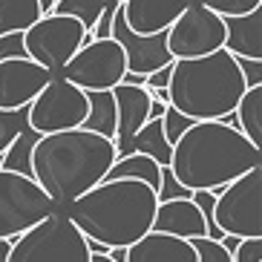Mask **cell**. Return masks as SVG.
I'll return each instance as SVG.
<instances>
[{
  "label": "cell",
  "instance_id": "cell-16",
  "mask_svg": "<svg viewBox=\"0 0 262 262\" xmlns=\"http://www.w3.org/2000/svg\"><path fill=\"white\" fill-rule=\"evenodd\" d=\"M116 98V110H118V127H116V153H121L124 144L136 136L147 124V110H150V95L144 86L136 84H118L110 90Z\"/></svg>",
  "mask_w": 262,
  "mask_h": 262
},
{
  "label": "cell",
  "instance_id": "cell-24",
  "mask_svg": "<svg viewBox=\"0 0 262 262\" xmlns=\"http://www.w3.org/2000/svg\"><path fill=\"white\" fill-rule=\"evenodd\" d=\"M35 141H38V133H32L29 127H24V130H20L15 139L6 144V150H3V162H0V170L29 176V162H32V147H35Z\"/></svg>",
  "mask_w": 262,
  "mask_h": 262
},
{
  "label": "cell",
  "instance_id": "cell-36",
  "mask_svg": "<svg viewBox=\"0 0 262 262\" xmlns=\"http://www.w3.org/2000/svg\"><path fill=\"white\" fill-rule=\"evenodd\" d=\"M52 6H55V0H38L40 15H52Z\"/></svg>",
  "mask_w": 262,
  "mask_h": 262
},
{
  "label": "cell",
  "instance_id": "cell-28",
  "mask_svg": "<svg viewBox=\"0 0 262 262\" xmlns=\"http://www.w3.org/2000/svg\"><path fill=\"white\" fill-rule=\"evenodd\" d=\"M190 124H193L190 118H185L179 110H173V107L167 104V110H164V116H162V130H164V139H167V144H170V147L176 144V141L182 139L187 130H190Z\"/></svg>",
  "mask_w": 262,
  "mask_h": 262
},
{
  "label": "cell",
  "instance_id": "cell-32",
  "mask_svg": "<svg viewBox=\"0 0 262 262\" xmlns=\"http://www.w3.org/2000/svg\"><path fill=\"white\" fill-rule=\"evenodd\" d=\"M239 75L245 78L248 86H259L262 84V61H251V58H236Z\"/></svg>",
  "mask_w": 262,
  "mask_h": 262
},
{
  "label": "cell",
  "instance_id": "cell-9",
  "mask_svg": "<svg viewBox=\"0 0 262 262\" xmlns=\"http://www.w3.org/2000/svg\"><path fill=\"white\" fill-rule=\"evenodd\" d=\"M86 93L63 81L61 75H52L49 84L40 90V95L26 107V127L38 136L78 130L86 118Z\"/></svg>",
  "mask_w": 262,
  "mask_h": 262
},
{
  "label": "cell",
  "instance_id": "cell-4",
  "mask_svg": "<svg viewBox=\"0 0 262 262\" xmlns=\"http://www.w3.org/2000/svg\"><path fill=\"white\" fill-rule=\"evenodd\" d=\"M245 90L236 58L219 49L205 58L173 61L167 104L190 121H228Z\"/></svg>",
  "mask_w": 262,
  "mask_h": 262
},
{
  "label": "cell",
  "instance_id": "cell-2",
  "mask_svg": "<svg viewBox=\"0 0 262 262\" xmlns=\"http://www.w3.org/2000/svg\"><path fill=\"white\" fill-rule=\"evenodd\" d=\"M262 167V147H254L228 121H193L173 144L170 176L187 193H219L248 170Z\"/></svg>",
  "mask_w": 262,
  "mask_h": 262
},
{
  "label": "cell",
  "instance_id": "cell-25",
  "mask_svg": "<svg viewBox=\"0 0 262 262\" xmlns=\"http://www.w3.org/2000/svg\"><path fill=\"white\" fill-rule=\"evenodd\" d=\"M104 6H107V0H55L52 15L72 17V20H78V24L90 32L95 26V20L101 17Z\"/></svg>",
  "mask_w": 262,
  "mask_h": 262
},
{
  "label": "cell",
  "instance_id": "cell-22",
  "mask_svg": "<svg viewBox=\"0 0 262 262\" xmlns=\"http://www.w3.org/2000/svg\"><path fill=\"white\" fill-rule=\"evenodd\" d=\"M233 116H236L233 127L254 147H262V84L248 86L245 95L239 98L236 110H233Z\"/></svg>",
  "mask_w": 262,
  "mask_h": 262
},
{
  "label": "cell",
  "instance_id": "cell-7",
  "mask_svg": "<svg viewBox=\"0 0 262 262\" xmlns=\"http://www.w3.org/2000/svg\"><path fill=\"white\" fill-rule=\"evenodd\" d=\"M93 35L84 26L63 15H43L35 26L24 32V52L29 61L40 63L47 72L58 75L72 55L86 47Z\"/></svg>",
  "mask_w": 262,
  "mask_h": 262
},
{
  "label": "cell",
  "instance_id": "cell-3",
  "mask_svg": "<svg viewBox=\"0 0 262 262\" xmlns=\"http://www.w3.org/2000/svg\"><path fill=\"white\" fill-rule=\"evenodd\" d=\"M156 208L159 193L150 185L133 179H104L93 190L78 196L63 213L86 242H95L110 254L130 248L153 231Z\"/></svg>",
  "mask_w": 262,
  "mask_h": 262
},
{
  "label": "cell",
  "instance_id": "cell-34",
  "mask_svg": "<svg viewBox=\"0 0 262 262\" xmlns=\"http://www.w3.org/2000/svg\"><path fill=\"white\" fill-rule=\"evenodd\" d=\"M164 110H167V101H153V98H150V110H147V121H162Z\"/></svg>",
  "mask_w": 262,
  "mask_h": 262
},
{
  "label": "cell",
  "instance_id": "cell-5",
  "mask_svg": "<svg viewBox=\"0 0 262 262\" xmlns=\"http://www.w3.org/2000/svg\"><path fill=\"white\" fill-rule=\"evenodd\" d=\"M9 262H90V245L63 210L12 239Z\"/></svg>",
  "mask_w": 262,
  "mask_h": 262
},
{
  "label": "cell",
  "instance_id": "cell-30",
  "mask_svg": "<svg viewBox=\"0 0 262 262\" xmlns=\"http://www.w3.org/2000/svg\"><path fill=\"white\" fill-rule=\"evenodd\" d=\"M231 262H262V239H239L231 251Z\"/></svg>",
  "mask_w": 262,
  "mask_h": 262
},
{
  "label": "cell",
  "instance_id": "cell-21",
  "mask_svg": "<svg viewBox=\"0 0 262 262\" xmlns=\"http://www.w3.org/2000/svg\"><path fill=\"white\" fill-rule=\"evenodd\" d=\"M104 179H133V182H144L150 185L156 193L162 187V167L150 159V156H141V153H127V156H118L113 167L107 170Z\"/></svg>",
  "mask_w": 262,
  "mask_h": 262
},
{
  "label": "cell",
  "instance_id": "cell-27",
  "mask_svg": "<svg viewBox=\"0 0 262 262\" xmlns=\"http://www.w3.org/2000/svg\"><path fill=\"white\" fill-rule=\"evenodd\" d=\"M187 242L196 251V262H231V251L216 239L199 236V239H187Z\"/></svg>",
  "mask_w": 262,
  "mask_h": 262
},
{
  "label": "cell",
  "instance_id": "cell-6",
  "mask_svg": "<svg viewBox=\"0 0 262 262\" xmlns=\"http://www.w3.org/2000/svg\"><path fill=\"white\" fill-rule=\"evenodd\" d=\"M213 228L222 236L262 239V167L248 170L216 193Z\"/></svg>",
  "mask_w": 262,
  "mask_h": 262
},
{
  "label": "cell",
  "instance_id": "cell-33",
  "mask_svg": "<svg viewBox=\"0 0 262 262\" xmlns=\"http://www.w3.org/2000/svg\"><path fill=\"white\" fill-rule=\"evenodd\" d=\"M173 67V63H170ZM170 67H162V70H156L153 75L144 78V86H150V90H167L170 84Z\"/></svg>",
  "mask_w": 262,
  "mask_h": 262
},
{
  "label": "cell",
  "instance_id": "cell-17",
  "mask_svg": "<svg viewBox=\"0 0 262 262\" xmlns=\"http://www.w3.org/2000/svg\"><path fill=\"white\" fill-rule=\"evenodd\" d=\"M121 262H196V251L187 239H176L167 233H144L139 242L124 248Z\"/></svg>",
  "mask_w": 262,
  "mask_h": 262
},
{
  "label": "cell",
  "instance_id": "cell-23",
  "mask_svg": "<svg viewBox=\"0 0 262 262\" xmlns=\"http://www.w3.org/2000/svg\"><path fill=\"white\" fill-rule=\"evenodd\" d=\"M38 0H0V35L20 32L24 35L29 26L40 20Z\"/></svg>",
  "mask_w": 262,
  "mask_h": 262
},
{
  "label": "cell",
  "instance_id": "cell-37",
  "mask_svg": "<svg viewBox=\"0 0 262 262\" xmlns=\"http://www.w3.org/2000/svg\"><path fill=\"white\" fill-rule=\"evenodd\" d=\"M90 262H116L110 254H90Z\"/></svg>",
  "mask_w": 262,
  "mask_h": 262
},
{
  "label": "cell",
  "instance_id": "cell-26",
  "mask_svg": "<svg viewBox=\"0 0 262 262\" xmlns=\"http://www.w3.org/2000/svg\"><path fill=\"white\" fill-rule=\"evenodd\" d=\"M205 9H210L219 17H239V15H251L256 9H262V0H196Z\"/></svg>",
  "mask_w": 262,
  "mask_h": 262
},
{
  "label": "cell",
  "instance_id": "cell-8",
  "mask_svg": "<svg viewBox=\"0 0 262 262\" xmlns=\"http://www.w3.org/2000/svg\"><path fill=\"white\" fill-rule=\"evenodd\" d=\"M55 210L32 176L0 170V239H17Z\"/></svg>",
  "mask_w": 262,
  "mask_h": 262
},
{
  "label": "cell",
  "instance_id": "cell-31",
  "mask_svg": "<svg viewBox=\"0 0 262 262\" xmlns=\"http://www.w3.org/2000/svg\"><path fill=\"white\" fill-rule=\"evenodd\" d=\"M9 58H26V52H24V35H20V32L0 35V61H9Z\"/></svg>",
  "mask_w": 262,
  "mask_h": 262
},
{
  "label": "cell",
  "instance_id": "cell-13",
  "mask_svg": "<svg viewBox=\"0 0 262 262\" xmlns=\"http://www.w3.org/2000/svg\"><path fill=\"white\" fill-rule=\"evenodd\" d=\"M113 40L124 52V61H127V75H153L156 70L170 67L173 58L167 52V43H164V32L159 35H133L121 20V12H116V20H113Z\"/></svg>",
  "mask_w": 262,
  "mask_h": 262
},
{
  "label": "cell",
  "instance_id": "cell-10",
  "mask_svg": "<svg viewBox=\"0 0 262 262\" xmlns=\"http://www.w3.org/2000/svg\"><path fill=\"white\" fill-rule=\"evenodd\" d=\"M58 75L84 93H107L127 75V61L116 40H90L72 55Z\"/></svg>",
  "mask_w": 262,
  "mask_h": 262
},
{
  "label": "cell",
  "instance_id": "cell-11",
  "mask_svg": "<svg viewBox=\"0 0 262 262\" xmlns=\"http://www.w3.org/2000/svg\"><path fill=\"white\" fill-rule=\"evenodd\" d=\"M164 43H167V52L173 61L205 58V55L225 49V24L210 9L190 0L187 9L164 32Z\"/></svg>",
  "mask_w": 262,
  "mask_h": 262
},
{
  "label": "cell",
  "instance_id": "cell-29",
  "mask_svg": "<svg viewBox=\"0 0 262 262\" xmlns=\"http://www.w3.org/2000/svg\"><path fill=\"white\" fill-rule=\"evenodd\" d=\"M116 12H118V3H116V0H107V6H104L101 17L95 20L93 29H90L93 40H110V38H113V20H116Z\"/></svg>",
  "mask_w": 262,
  "mask_h": 262
},
{
  "label": "cell",
  "instance_id": "cell-35",
  "mask_svg": "<svg viewBox=\"0 0 262 262\" xmlns=\"http://www.w3.org/2000/svg\"><path fill=\"white\" fill-rule=\"evenodd\" d=\"M9 251H12V239H0V262H9Z\"/></svg>",
  "mask_w": 262,
  "mask_h": 262
},
{
  "label": "cell",
  "instance_id": "cell-1",
  "mask_svg": "<svg viewBox=\"0 0 262 262\" xmlns=\"http://www.w3.org/2000/svg\"><path fill=\"white\" fill-rule=\"evenodd\" d=\"M116 159V141L78 127L67 133L38 136L32 147L29 176L38 182L55 208L67 210L78 196L104 182Z\"/></svg>",
  "mask_w": 262,
  "mask_h": 262
},
{
  "label": "cell",
  "instance_id": "cell-14",
  "mask_svg": "<svg viewBox=\"0 0 262 262\" xmlns=\"http://www.w3.org/2000/svg\"><path fill=\"white\" fill-rule=\"evenodd\" d=\"M190 0H121L118 12H121L124 26L133 35H159L173 26L182 12L187 9Z\"/></svg>",
  "mask_w": 262,
  "mask_h": 262
},
{
  "label": "cell",
  "instance_id": "cell-12",
  "mask_svg": "<svg viewBox=\"0 0 262 262\" xmlns=\"http://www.w3.org/2000/svg\"><path fill=\"white\" fill-rule=\"evenodd\" d=\"M52 72L29 58L0 61V113H26L40 90L49 84Z\"/></svg>",
  "mask_w": 262,
  "mask_h": 262
},
{
  "label": "cell",
  "instance_id": "cell-18",
  "mask_svg": "<svg viewBox=\"0 0 262 262\" xmlns=\"http://www.w3.org/2000/svg\"><path fill=\"white\" fill-rule=\"evenodd\" d=\"M225 24V52L233 58H251L262 61V9L251 15L222 17Z\"/></svg>",
  "mask_w": 262,
  "mask_h": 262
},
{
  "label": "cell",
  "instance_id": "cell-19",
  "mask_svg": "<svg viewBox=\"0 0 262 262\" xmlns=\"http://www.w3.org/2000/svg\"><path fill=\"white\" fill-rule=\"evenodd\" d=\"M86 118L81 124V130L104 136V139L116 141V127H118V110L113 93H86Z\"/></svg>",
  "mask_w": 262,
  "mask_h": 262
},
{
  "label": "cell",
  "instance_id": "cell-15",
  "mask_svg": "<svg viewBox=\"0 0 262 262\" xmlns=\"http://www.w3.org/2000/svg\"><path fill=\"white\" fill-rule=\"evenodd\" d=\"M153 233H167L176 239L208 236V225L193 199H164L153 216Z\"/></svg>",
  "mask_w": 262,
  "mask_h": 262
},
{
  "label": "cell",
  "instance_id": "cell-38",
  "mask_svg": "<svg viewBox=\"0 0 262 262\" xmlns=\"http://www.w3.org/2000/svg\"><path fill=\"white\" fill-rule=\"evenodd\" d=\"M116 3H121V0H116Z\"/></svg>",
  "mask_w": 262,
  "mask_h": 262
},
{
  "label": "cell",
  "instance_id": "cell-20",
  "mask_svg": "<svg viewBox=\"0 0 262 262\" xmlns=\"http://www.w3.org/2000/svg\"><path fill=\"white\" fill-rule=\"evenodd\" d=\"M127 153H141V156H150L156 164L162 170L170 167V153H173V147L167 144L164 139V130H162V121H147L136 136H133L124 150L118 156H127Z\"/></svg>",
  "mask_w": 262,
  "mask_h": 262
}]
</instances>
